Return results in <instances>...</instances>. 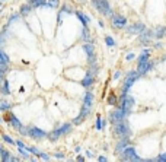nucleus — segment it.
Here are the masks:
<instances>
[{
  "instance_id": "8",
  "label": "nucleus",
  "mask_w": 166,
  "mask_h": 162,
  "mask_svg": "<svg viewBox=\"0 0 166 162\" xmlns=\"http://www.w3.org/2000/svg\"><path fill=\"white\" fill-rule=\"evenodd\" d=\"M125 117H127V116L124 114L122 108H117V110H114V111L109 114V120L114 123V124H115V123H118V121H122Z\"/></svg>"
},
{
  "instance_id": "10",
  "label": "nucleus",
  "mask_w": 166,
  "mask_h": 162,
  "mask_svg": "<svg viewBox=\"0 0 166 162\" xmlns=\"http://www.w3.org/2000/svg\"><path fill=\"white\" fill-rule=\"evenodd\" d=\"M112 23L117 26V28H124L127 25V18L125 16H121V15H115L112 16Z\"/></svg>"
},
{
  "instance_id": "31",
  "label": "nucleus",
  "mask_w": 166,
  "mask_h": 162,
  "mask_svg": "<svg viewBox=\"0 0 166 162\" xmlns=\"http://www.w3.org/2000/svg\"><path fill=\"white\" fill-rule=\"evenodd\" d=\"M96 129H98V130L102 129V120H100V117L96 118Z\"/></svg>"
},
{
  "instance_id": "9",
  "label": "nucleus",
  "mask_w": 166,
  "mask_h": 162,
  "mask_svg": "<svg viewBox=\"0 0 166 162\" xmlns=\"http://www.w3.org/2000/svg\"><path fill=\"white\" fill-rule=\"evenodd\" d=\"M29 136L32 139H35V140H41V139H44L47 136V133L44 130L38 129V127H29Z\"/></svg>"
},
{
  "instance_id": "36",
  "label": "nucleus",
  "mask_w": 166,
  "mask_h": 162,
  "mask_svg": "<svg viewBox=\"0 0 166 162\" xmlns=\"http://www.w3.org/2000/svg\"><path fill=\"white\" fill-rule=\"evenodd\" d=\"M39 156H41V158H42V159H47V161H48V159H50V156H48V155H47V153H39Z\"/></svg>"
},
{
  "instance_id": "14",
  "label": "nucleus",
  "mask_w": 166,
  "mask_h": 162,
  "mask_svg": "<svg viewBox=\"0 0 166 162\" xmlns=\"http://www.w3.org/2000/svg\"><path fill=\"white\" fill-rule=\"evenodd\" d=\"M83 50L86 51V54H88V58H89V62L92 63V58H95V57H93V44L86 43L85 45H83Z\"/></svg>"
},
{
  "instance_id": "24",
  "label": "nucleus",
  "mask_w": 166,
  "mask_h": 162,
  "mask_svg": "<svg viewBox=\"0 0 166 162\" xmlns=\"http://www.w3.org/2000/svg\"><path fill=\"white\" fill-rule=\"evenodd\" d=\"M1 139H3L4 142H7V143H10V145H15V143H16V142L13 140L12 137H9V136H7V134H4V133L1 134Z\"/></svg>"
},
{
  "instance_id": "26",
  "label": "nucleus",
  "mask_w": 166,
  "mask_h": 162,
  "mask_svg": "<svg viewBox=\"0 0 166 162\" xmlns=\"http://www.w3.org/2000/svg\"><path fill=\"white\" fill-rule=\"evenodd\" d=\"M83 40L85 41H89V31H88V26H83V34H82Z\"/></svg>"
},
{
  "instance_id": "19",
  "label": "nucleus",
  "mask_w": 166,
  "mask_h": 162,
  "mask_svg": "<svg viewBox=\"0 0 166 162\" xmlns=\"http://www.w3.org/2000/svg\"><path fill=\"white\" fill-rule=\"evenodd\" d=\"M0 60H1V62H0V64H1V66H7V64H9V57L6 56L4 51H0Z\"/></svg>"
},
{
  "instance_id": "11",
  "label": "nucleus",
  "mask_w": 166,
  "mask_h": 162,
  "mask_svg": "<svg viewBox=\"0 0 166 162\" xmlns=\"http://www.w3.org/2000/svg\"><path fill=\"white\" fill-rule=\"evenodd\" d=\"M131 143H130V140H128V137H122L121 142L117 145V148H115V152L117 153H121V152L125 151V148H128Z\"/></svg>"
},
{
  "instance_id": "17",
  "label": "nucleus",
  "mask_w": 166,
  "mask_h": 162,
  "mask_svg": "<svg viewBox=\"0 0 166 162\" xmlns=\"http://www.w3.org/2000/svg\"><path fill=\"white\" fill-rule=\"evenodd\" d=\"M149 56H150V51H149V50H143V53L138 56V63H146V62H149Z\"/></svg>"
},
{
  "instance_id": "28",
  "label": "nucleus",
  "mask_w": 166,
  "mask_h": 162,
  "mask_svg": "<svg viewBox=\"0 0 166 162\" xmlns=\"http://www.w3.org/2000/svg\"><path fill=\"white\" fill-rule=\"evenodd\" d=\"M165 32H166L165 28H159V29H157V32H156V37H157V38H160L162 35H165Z\"/></svg>"
},
{
  "instance_id": "13",
  "label": "nucleus",
  "mask_w": 166,
  "mask_h": 162,
  "mask_svg": "<svg viewBox=\"0 0 166 162\" xmlns=\"http://www.w3.org/2000/svg\"><path fill=\"white\" fill-rule=\"evenodd\" d=\"M146 31V26H144L143 23H135V25H133L130 29H128V32L130 34H141Z\"/></svg>"
},
{
  "instance_id": "34",
  "label": "nucleus",
  "mask_w": 166,
  "mask_h": 162,
  "mask_svg": "<svg viewBox=\"0 0 166 162\" xmlns=\"http://www.w3.org/2000/svg\"><path fill=\"white\" fill-rule=\"evenodd\" d=\"M63 12H67V13H71L73 9L70 8V6H63Z\"/></svg>"
},
{
  "instance_id": "40",
  "label": "nucleus",
  "mask_w": 166,
  "mask_h": 162,
  "mask_svg": "<svg viewBox=\"0 0 166 162\" xmlns=\"http://www.w3.org/2000/svg\"><path fill=\"white\" fill-rule=\"evenodd\" d=\"M98 159H99L100 162H103V161H106V158H105V156H99V158H98Z\"/></svg>"
},
{
  "instance_id": "20",
  "label": "nucleus",
  "mask_w": 166,
  "mask_h": 162,
  "mask_svg": "<svg viewBox=\"0 0 166 162\" xmlns=\"http://www.w3.org/2000/svg\"><path fill=\"white\" fill-rule=\"evenodd\" d=\"M31 8H32V4H23L22 8H21V13H22V16H28V15H29V12H31Z\"/></svg>"
},
{
  "instance_id": "32",
  "label": "nucleus",
  "mask_w": 166,
  "mask_h": 162,
  "mask_svg": "<svg viewBox=\"0 0 166 162\" xmlns=\"http://www.w3.org/2000/svg\"><path fill=\"white\" fill-rule=\"evenodd\" d=\"M28 151H29V152H32V153H35V155H38V156H39V153H41V152L38 151L36 148H28Z\"/></svg>"
},
{
  "instance_id": "41",
  "label": "nucleus",
  "mask_w": 166,
  "mask_h": 162,
  "mask_svg": "<svg viewBox=\"0 0 166 162\" xmlns=\"http://www.w3.org/2000/svg\"><path fill=\"white\" fill-rule=\"evenodd\" d=\"M80 2H83V3H85V2H86V0H80Z\"/></svg>"
},
{
  "instance_id": "23",
  "label": "nucleus",
  "mask_w": 166,
  "mask_h": 162,
  "mask_svg": "<svg viewBox=\"0 0 166 162\" xmlns=\"http://www.w3.org/2000/svg\"><path fill=\"white\" fill-rule=\"evenodd\" d=\"M85 118H86V116L80 112V114H79L77 117H76V118L73 120V124H80V123H83V120H85Z\"/></svg>"
},
{
  "instance_id": "35",
  "label": "nucleus",
  "mask_w": 166,
  "mask_h": 162,
  "mask_svg": "<svg viewBox=\"0 0 166 162\" xmlns=\"http://www.w3.org/2000/svg\"><path fill=\"white\" fill-rule=\"evenodd\" d=\"M156 161H165L166 162V153H162L159 158H156Z\"/></svg>"
},
{
  "instance_id": "12",
  "label": "nucleus",
  "mask_w": 166,
  "mask_h": 162,
  "mask_svg": "<svg viewBox=\"0 0 166 162\" xmlns=\"http://www.w3.org/2000/svg\"><path fill=\"white\" fill-rule=\"evenodd\" d=\"M6 117H7V120H9V123H10V124L16 130H21V129H22V124H21V121L16 118V117H15L12 112H7V114H6Z\"/></svg>"
},
{
  "instance_id": "38",
  "label": "nucleus",
  "mask_w": 166,
  "mask_h": 162,
  "mask_svg": "<svg viewBox=\"0 0 166 162\" xmlns=\"http://www.w3.org/2000/svg\"><path fill=\"white\" fill-rule=\"evenodd\" d=\"M55 158H57V159H63L64 155H63V153H55Z\"/></svg>"
},
{
  "instance_id": "3",
  "label": "nucleus",
  "mask_w": 166,
  "mask_h": 162,
  "mask_svg": "<svg viewBox=\"0 0 166 162\" xmlns=\"http://www.w3.org/2000/svg\"><path fill=\"white\" fill-rule=\"evenodd\" d=\"M92 4H93V8L99 12L100 15H103V16L105 15H112V10H111L108 0H92Z\"/></svg>"
},
{
  "instance_id": "5",
  "label": "nucleus",
  "mask_w": 166,
  "mask_h": 162,
  "mask_svg": "<svg viewBox=\"0 0 166 162\" xmlns=\"http://www.w3.org/2000/svg\"><path fill=\"white\" fill-rule=\"evenodd\" d=\"M134 107V98L131 95H124L121 97V108L125 116H130Z\"/></svg>"
},
{
  "instance_id": "1",
  "label": "nucleus",
  "mask_w": 166,
  "mask_h": 162,
  "mask_svg": "<svg viewBox=\"0 0 166 162\" xmlns=\"http://www.w3.org/2000/svg\"><path fill=\"white\" fill-rule=\"evenodd\" d=\"M114 131H115V134H118V136H121V137H128V136H131V129L128 127V123L125 121V118L122 120V121L115 123Z\"/></svg>"
},
{
  "instance_id": "18",
  "label": "nucleus",
  "mask_w": 166,
  "mask_h": 162,
  "mask_svg": "<svg viewBox=\"0 0 166 162\" xmlns=\"http://www.w3.org/2000/svg\"><path fill=\"white\" fill-rule=\"evenodd\" d=\"M0 156H1V161H3V162H7V161H10V159H12L10 155L7 153V151H6L3 146L0 148Z\"/></svg>"
},
{
  "instance_id": "6",
  "label": "nucleus",
  "mask_w": 166,
  "mask_h": 162,
  "mask_svg": "<svg viewBox=\"0 0 166 162\" xmlns=\"http://www.w3.org/2000/svg\"><path fill=\"white\" fill-rule=\"evenodd\" d=\"M92 104H93V94L88 91L86 95H85V99H83V107H82V114L88 116L90 112V108H92Z\"/></svg>"
},
{
  "instance_id": "2",
  "label": "nucleus",
  "mask_w": 166,
  "mask_h": 162,
  "mask_svg": "<svg viewBox=\"0 0 166 162\" xmlns=\"http://www.w3.org/2000/svg\"><path fill=\"white\" fill-rule=\"evenodd\" d=\"M140 77V75H138V72H128V75H127V77H125V80H124V83H122V97L124 95H127V92L130 91V88L133 86V83Z\"/></svg>"
},
{
  "instance_id": "16",
  "label": "nucleus",
  "mask_w": 166,
  "mask_h": 162,
  "mask_svg": "<svg viewBox=\"0 0 166 162\" xmlns=\"http://www.w3.org/2000/svg\"><path fill=\"white\" fill-rule=\"evenodd\" d=\"M76 16H77L79 21L83 23V26H88V22H90V18H88L86 15H83V13H80V12H76Z\"/></svg>"
},
{
  "instance_id": "25",
  "label": "nucleus",
  "mask_w": 166,
  "mask_h": 162,
  "mask_svg": "<svg viewBox=\"0 0 166 162\" xmlns=\"http://www.w3.org/2000/svg\"><path fill=\"white\" fill-rule=\"evenodd\" d=\"M108 104H109V105H115V104H117V99H115V95H114L112 92L109 94V98H108Z\"/></svg>"
},
{
  "instance_id": "4",
  "label": "nucleus",
  "mask_w": 166,
  "mask_h": 162,
  "mask_svg": "<svg viewBox=\"0 0 166 162\" xmlns=\"http://www.w3.org/2000/svg\"><path fill=\"white\" fill-rule=\"evenodd\" d=\"M71 131V124H68V123H66V124H63L61 127H58V129H55L51 134H48V139L50 140H57L58 137H61V136H64V134H67V133H70Z\"/></svg>"
},
{
  "instance_id": "7",
  "label": "nucleus",
  "mask_w": 166,
  "mask_h": 162,
  "mask_svg": "<svg viewBox=\"0 0 166 162\" xmlns=\"http://www.w3.org/2000/svg\"><path fill=\"white\" fill-rule=\"evenodd\" d=\"M124 153V158H122V161H143L140 156H137V153L134 151L133 146H128V148H125V151L122 152Z\"/></svg>"
},
{
  "instance_id": "22",
  "label": "nucleus",
  "mask_w": 166,
  "mask_h": 162,
  "mask_svg": "<svg viewBox=\"0 0 166 162\" xmlns=\"http://www.w3.org/2000/svg\"><path fill=\"white\" fill-rule=\"evenodd\" d=\"M31 3H32L33 8H39V6H44V4H47V2L45 0H29Z\"/></svg>"
},
{
  "instance_id": "29",
  "label": "nucleus",
  "mask_w": 166,
  "mask_h": 162,
  "mask_svg": "<svg viewBox=\"0 0 166 162\" xmlns=\"http://www.w3.org/2000/svg\"><path fill=\"white\" fill-rule=\"evenodd\" d=\"M58 4H60L58 0H50V2H48V6H51V8H57Z\"/></svg>"
},
{
  "instance_id": "39",
  "label": "nucleus",
  "mask_w": 166,
  "mask_h": 162,
  "mask_svg": "<svg viewBox=\"0 0 166 162\" xmlns=\"http://www.w3.org/2000/svg\"><path fill=\"white\" fill-rule=\"evenodd\" d=\"M134 58V54H128V56H127V60H133Z\"/></svg>"
},
{
  "instance_id": "15",
  "label": "nucleus",
  "mask_w": 166,
  "mask_h": 162,
  "mask_svg": "<svg viewBox=\"0 0 166 162\" xmlns=\"http://www.w3.org/2000/svg\"><path fill=\"white\" fill-rule=\"evenodd\" d=\"M93 83V76H92V73L89 72L88 75L85 76V79L82 80V86H85V88H89L90 85Z\"/></svg>"
},
{
  "instance_id": "21",
  "label": "nucleus",
  "mask_w": 166,
  "mask_h": 162,
  "mask_svg": "<svg viewBox=\"0 0 166 162\" xmlns=\"http://www.w3.org/2000/svg\"><path fill=\"white\" fill-rule=\"evenodd\" d=\"M10 91H9V83H7V80L6 79H3V86H1V94L3 95H7Z\"/></svg>"
},
{
  "instance_id": "30",
  "label": "nucleus",
  "mask_w": 166,
  "mask_h": 162,
  "mask_svg": "<svg viewBox=\"0 0 166 162\" xmlns=\"http://www.w3.org/2000/svg\"><path fill=\"white\" fill-rule=\"evenodd\" d=\"M19 152H21V155H23V158H28V156H29V152L25 151L23 148H19Z\"/></svg>"
},
{
  "instance_id": "33",
  "label": "nucleus",
  "mask_w": 166,
  "mask_h": 162,
  "mask_svg": "<svg viewBox=\"0 0 166 162\" xmlns=\"http://www.w3.org/2000/svg\"><path fill=\"white\" fill-rule=\"evenodd\" d=\"M105 41H106V44H108V45H111V47L115 44V43H114V40H112L111 37H106V38H105Z\"/></svg>"
},
{
  "instance_id": "37",
  "label": "nucleus",
  "mask_w": 166,
  "mask_h": 162,
  "mask_svg": "<svg viewBox=\"0 0 166 162\" xmlns=\"http://www.w3.org/2000/svg\"><path fill=\"white\" fill-rule=\"evenodd\" d=\"M120 76H121V72H118V70H117V72L114 73V79H120Z\"/></svg>"
},
{
  "instance_id": "27",
  "label": "nucleus",
  "mask_w": 166,
  "mask_h": 162,
  "mask_svg": "<svg viewBox=\"0 0 166 162\" xmlns=\"http://www.w3.org/2000/svg\"><path fill=\"white\" fill-rule=\"evenodd\" d=\"M9 108H10V105H9L6 101H1V104H0V110H1V111H7Z\"/></svg>"
}]
</instances>
